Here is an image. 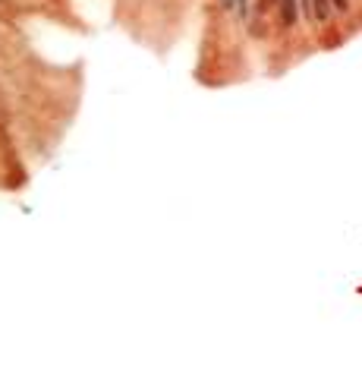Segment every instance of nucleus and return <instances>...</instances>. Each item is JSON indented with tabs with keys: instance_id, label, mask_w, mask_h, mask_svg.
<instances>
[{
	"instance_id": "3",
	"label": "nucleus",
	"mask_w": 362,
	"mask_h": 375,
	"mask_svg": "<svg viewBox=\"0 0 362 375\" xmlns=\"http://www.w3.org/2000/svg\"><path fill=\"white\" fill-rule=\"evenodd\" d=\"M233 7H236L239 19H246V16H249V0H236V4H233Z\"/></svg>"
},
{
	"instance_id": "1",
	"label": "nucleus",
	"mask_w": 362,
	"mask_h": 375,
	"mask_svg": "<svg viewBox=\"0 0 362 375\" xmlns=\"http://www.w3.org/2000/svg\"><path fill=\"white\" fill-rule=\"evenodd\" d=\"M280 4V22L290 29V26H296V19H299V4L296 0H277Z\"/></svg>"
},
{
	"instance_id": "4",
	"label": "nucleus",
	"mask_w": 362,
	"mask_h": 375,
	"mask_svg": "<svg viewBox=\"0 0 362 375\" xmlns=\"http://www.w3.org/2000/svg\"><path fill=\"white\" fill-rule=\"evenodd\" d=\"M331 7H337V10H346V7H349V0H331Z\"/></svg>"
},
{
	"instance_id": "2",
	"label": "nucleus",
	"mask_w": 362,
	"mask_h": 375,
	"mask_svg": "<svg viewBox=\"0 0 362 375\" xmlns=\"http://www.w3.org/2000/svg\"><path fill=\"white\" fill-rule=\"evenodd\" d=\"M312 19L328 22L331 19V0H312Z\"/></svg>"
},
{
	"instance_id": "5",
	"label": "nucleus",
	"mask_w": 362,
	"mask_h": 375,
	"mask_svg": "<svg viewBox=\"0 0 362 375\" xmlns=\"http://www.w3.org/2000/svg\"><path fill=\"white\" fill-rule=\"evenodd\" d=\"M233 4H236V0H220V7H227V10H230Z\"/></svg>"
}]
</instances>
